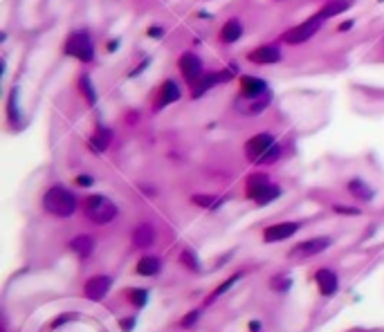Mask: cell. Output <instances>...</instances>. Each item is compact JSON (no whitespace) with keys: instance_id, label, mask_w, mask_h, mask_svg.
<instances>
[{"instance_id":"obj_7","label":"cell","mask_w":384,"mask_h":332,"mask_svg":"<svg viewBox=\"0 0 384 332\" xmlns=\"http://www.w3.org/2000/svg\"><path fill=\"white\" fill-rule=\"evenodd\" d=\"M245 58H247V63L256 65V68H272V65L281 63L283 52L277 43H261L254 50H250L245 54Z\"/></svg>"},{"instance_id":"obj_22","label":"cell","mask_w":384,"mask_h":332,"mask_svg":"<svg viewBox=\"0 0 384 332\" xmlns=\"http://www.w3.org/2000/svg\"><path fill=\"white\" fill-rule=\"evenodd\" d=\"M79 90L83 92L85 101H88L90 105L97 101V92H95V88H92V81H90L88 74H81V77H79Z\"/></svg>"},{"instance_id":"obj_4","label":"cell","mask_w":384,"mask_h":332,"mask_svg":"<svg viewBox=\"0 0 384 332\" xmlns=\"http://www.w3.org/2000/svg\"><path fill=\"white\" fill-rule=\"evenodd\" d=\"M245 193L252 202L263 206V204H270V202L277 200L279 195H281V189H279L277 184H272L265 173H254L247 178Z\"/></svg>"},{"instance_id":"obj_21","label":"cell","mask_w":384,"mask_h":332,"mask_svg":"<svg viewBox=\"0 0 384 332\" xmlns=\"http://www.w3.org/2000/svg\"><path fill=\"white\" fill-rule=\"evenodd\" d=\"M160 272V260L155 256H144V258L137 263V274L142 276H155Z\"/></svg>"},{"instance_id":"obj_2","label":"cell","mask_w":384,"mask_h":332,"mask_svg":"<svg viewBox=\"0 0 384 332\" xmlns=\"http://www.w3.org/2000/svg\"><path fill=\"white\" fill-rule=\"evenodd\" d=\"M43 209L54 218H70L77 211V195L61 184H54L43 195Z\"/></svg>"},{"instance_id":"obj_1","label":"cell","mask_w":384,"mask_h":332,"mask_svg":"<svg viewBox=\"0 0 384 332\" xmlns=\"http://www.w3.org/2000/svg\"><path fill=\"white\" fill-rule=\"evenodd\" d=\"M63 54L70 58H77V61H81L85 65L92 63L97 54V45H95V36L90 34V29H85V27L72 29L63 41Z\"/></svg>"},{"instance_id":"obj_3","label":"cell","mask_w":384,"mask_h":332,"mask_svg":"<svg viewBox=\"0 0 384 332\" xmlns=\"http://www.w3.org/2000/svg\"><path fill=\"white\" fill-rule=\"evenodd\" d=\"M83 213L95 225H108V222H112L117 218L119 209L110 198H106L102 193H95V195H88L83 200Z\"/></svg>"},{"instance_id":"obj_24","label":"cell","mask_w":384,"mask_h":332,"mask_svg":"<svg viewBox=\"0 0 384 332\" xmlns=\"http://www.w3.org/2000/svg\"><path fill=\"white\" fill-rule=\"evenodd\" d=\"M128 299H130V303H133L135 307H144L149 294H146L144 290H130V292H128Z\"/></svg>"},{"instance_id":"obj_8","label":"cell","mask_w":384,"mask_h":332,"mask_svg":"<svg viewBox=\"0 0 384 332\" xmlns=\"http://www.w3.org/2000/svg\"><path fill=\"white\" fill-rule=\"evenodd\" d=\"M274 144L277 142H274L272 132H258V135H254V137H250L245 142V157L250 159V162L258 164V159H261Z\"/></svg>"},{"instance_id":"obj_35","label":"cell","mask_w":384,"mask_h":332,"mask_svg":"<svg viewBox=\"0 0 384 332\" xmlns=\"http://www.w3.org/2000/svg\"><path fill=\"white\" fill-rule=\"evenodd\" d=\"M279 2H283V0H279Z\"/></svg>"},{"instance_id":"obj_30","label":"cell","mask_w":384,"mask_h":332,"mask_svg":"<svg viewBox=\"0 0 384 332\" xmlns=\"http://www.w3.org/2000/svg\"><path fill=\"white\" fill-rule=\"evenodd\" d=\"M149 36H153V38H162L164 36V25H153L149 29Z\"/></svg>"},{"instance_id":"obj_20","label":"cell","mask_w":384,"mask_h":332,"mask_svg":"<svg viewBox=\"0 0 384 332\" xmlns=\"http://www.w3.org/2000/svg\"><path fill=\"white\" fill-rule=\"evenodd\" d=\"M70 249H72L79 258H88L92 254V249H95V240H92L90 236H77L70 240Z\"/></svg>"},{"instance_id":"obj_6","label":"cell","mask_w":384,"mask_h":332,"mask_svg":"<svg viewBox=\"0 0 384 332\" xmlns=\"http://www.w3.org/2000/svg\"><path fill=\"white\" fill-rule=\"evenodd\" d=\"M178 72H180V77L184 81H187L189 85H196L198 81L203 79L205 74V61L200 56H198L196 52H182L180 56H178Z\"/></svg>"},{"instance_id":"obj_28","label":"cell","mask_w":384,"mask_h":332,"mask_svg":"<svg viewBox=\"0 0 384 332\" xmlns=\"http://www.w3.org/2000/svg\"><path fill=\"white\" fill-rule=\"evenodd\" d=\"M238 279H240V274H236V276H231V279H227V281H225V283L218 287V290L213 292V296H220V294H223V292H227V290H230V287H231V285H234ZM213 296H211V299H213Z\"/></svg>"},{"instance_id":"obj_33","label":"cell","mask_w":384,"mask_h":332,"mask_svg":"<svg viewBox=\"0 0 384 332\" xmlns=\"http://www.w3.org/2000/svg\"><path fill=\"white\" fill-rule=\"evenodd\" d=\"M133 326H135V319L130 316V319H122V330L124 332H130L133 330Z\"/></svg>"},{"instance_id":"obj_10","label":"cell","mask_w":384,"mask_h":332,"mask_svg":"<svg viewBox=\"0 0 384 332\" xmlns=\"http://www.w3.org/2000/svg\"><path fill=\"white\" fill-rule=\"evenodd\" d=\"M238 85L240 97H245V99H258V97L267 95V81L256 74H240Z\"/></svg>"},{"instance_id":"obj_16","label":"cell","mask_w":384,"mask_h":332,"mask_svg":"<svg viewBox=\"0 0 384 332\" xmlns=\"http://www.w3.org/2000/svg\"><path fill=\"white\" fill-rule=\"evenodd\" d=\"M315 281H317V287H319V292L324 296H333L337 292V276L331 269H319L315 274Z\"/></svg>"},{"instance_id":"obj_29","label":"cell","mask_w":384,"mask_h":332,"mask_svg":"<svg viewBox=\"0 0 384 332\" xmlns=\"http://www.w3.org/2000/svg\"><path fill=\"white\" fill-rule=\"evenodd\" d=\"M335 211L337 213H344V216H358L359 209H353V206H346V204H335Z\"/></svg>"},{"instance_id":"obj_18","label":"cell","mask_w":384,"mask_h":332,"mask_svg":"<svg viewBox=\"0 0 384 332\" xmlns=\"http://www.w3.org/2000/svg\"><path fill=\"white\" fill-rule=\"evenodd\" d=\"M110 142H112V130L110 128H103V126H99L95 132H92V137H90V148L92 151H97V153H103L108 146H110Z\"/></svg>"},{"instance_id":"obj_5","label":"cell","mask_w":384,"mask_h":332,"mask_svg":"<svg viewBox=\"0 0 384 332\" xmlns=\"http://www.w3.org/2000/svg\"><path fill=\"white\" fill-rule=\"evenodd\" d=\"M324 23H326L324 18H321L319 14H315V16L306 18V21L297 23L294 27L285 29V32L281 34V43H285V45H292V48H294V45H304V43H308L310 38L319 32Z\"/></svg>"},{"instance_id":"obj_32","label":"cell","mask_w":384,"mask_h":332,"mask_svg":"<svg viewBox=\"0 0 384 332\" xmlns=\"http://www.w3.org/2000/svg\"><path fill=\"white\" fill-rule=\"evenodd\" d=\"M92 182H95V179H92L90 175H79V178H77V184L79 186H90Z\"/></svg>"},{"instance_id":"obj_13","label":"cell","mask_w":384,"mask_h":332,"mask_svg":"<svg viewBox=\"0 0 384 332\" xmlns=\"http://www.w3.org/2000/svg\"><path fill=\"white\" fill-rule=\"evenodd\" d=\"M299 222H277V225H270V227L263 231V240L265 243H279V240H285V238L294 236L299 231Z\"/></svg>"},{"instance_id":"obj_23","label":"cell","mask_w":384,"mask_h":332,"mask_svg":"<svg viewBox=\"0 0 384 332\" xmlns=\"http://www.w3.org/2000/svg\"><path fill=\"white\" fill-rule=\"evenodd\" d=\"M180 263H182V265H187V267L191 269V272H198V269H200V263H198V258L193 256L191 249H184V252L180 254Z\"/></svg>"},{"instance_id":"obj_9","label":"cell","mask_w":384,"mask_h":332,"mask_svg":"<svg viewBox=\"0 0 384 332\" xmlns=\"http://www.w3.org/2000/svg\"><path fill=\"white\" fill-rule=\"evenodd\" d=\"M182 99V88L176 79H164L162 85L155 92V101H153V110H162L166 105L176 103V101Z\"/></svg>"},{"instance_id":"obj_11","label":"cell","mask_w":384,"mask_h":332,"mask_svg":"<svg viewBox=\"0 0 384 332\" xmlns=\"http://www.w3.org/2000/svg\"><path fill=\"white\" fill-rule=\"evenodd\" d=\"M243 32H245L243 21L234 16V18H227V21H225L223 25L218 27V34H216V38H218L220 45H234L236 41H240V38H243Z\"/></svg>"},{"instance_id":"obj_31","label":"cell","mask_w":384,"mask_h":332,"mask_svg":"<svg viewBox=\"0 0 384 332\" xmlns=\"http://www.w3.org/2000/svg\"><path fill=\"white\" fill-rule=\"evenodd\" d=\"M198 312H191V314H187L184 316V319H182V328H189V326H193V323H196V319H198Z\"/></svg>"},{"instance_id":"obj_15","label":"cell","mask_w":384,"mask_h":332,"mask_svg":"<svg viewBox=\"0 0 384 332\" xmlns=\"http://www.w3.org/2000/svg\"><path fill=\"white\" fill-rule=\"evenodd\" d=\"M351 7H353V0H328L317 14H319L324 21H331V18H335V16L346 14Z\"/></svg>"},{"instance_id":"obj_12","label":"cell","mask_w":384,"mask_h":332,"mask_svg":"<svg viewBox=\"0 0 384 332\" xmlns=\"http://www.w3.org/2000/svg\"><path fill=\"white\" fill-rule=\"evenodd\" d=\"M331 247V238H310V240H304V243H299L297 247L290 252L292 258H310V256H317L321 254L324 249Z\"/></svg>"},{"instance_id":"obj_27","label":"cell","mask_w":384,"mask_h":332,"mask_svg":"<svg viewBox=\"0 0 384 332\" xmlns=\"http://www.w3.org/2000/svg\"><path fill=\"white\" fill-rule=\"evenodd\" d=\"M272 287L279 292H285L290 287V279H285V276H274L272 279Z\"/></svg>"},{"instance_id":"obj_25","label":"cell","mask_w":384,"mask_h":332,"mask_svg":"<svg viewBox=\"0 0 384 332\" xmlns=\"http://www.w3.org/2000/svg\"><path fill=\"white\" fill-rule=\"evenodd\" d=\"M191 200H193V204H198V206H207V209H213V206L218 204L216 195H193Z\"/></svg>"},{"instance_id":"obj_19","label":"cell","mask_w":384,"mask_h":332,"mask_svg":"<svg viewBox=\"0 0 384 332\" xmlns=\"http://www.w3.org/2000/svg\"><path fill=\"white\" fill-rule=\"evenodd\" d=\"M348 193L353 195V198H358V200H362V202H368V200H373V189L364 182V179H359V178H355V179H351L348 182Z\"/></svg>"},{"instance_id":"obj_14","label":"cell","mask_w":384,"mask_h":332,"mask_svg":"<svg viewBox=\"0 0 384 332\" xmlns=\"http://www.w3.org/2000/svg\"><path fill=\"white\" fill-rule=\"evenodd\" d=\"M110 290V279L108 276H92L85 281V296L90 301H102Z\"/></svg>"},{"instance_id":"obj_34","label":"cell","mask_w":384,"mask_h":332,"mask_svg":"<svg viewBox=\"0 0 384 332\" xmlns=\"http://www.w3.org/2000/svg\"><path fill=\"white\" fill-rule=\"evenodd\" d=\"M353 25H355V23H353V21H346V23H341V25L337 27V32H348V29H351Z\"/></svg>"},{"instance_id":"obj_26","label":"cell","mask_w":384,"mask_h":332,"mask_svg":"<svg viewBox=\"0 0 384 332\" xmlns=\"http://www.w3.org/2000/svg\"><path fill=\"white\" fill-rule=\"evenodd\" d=\"M279 157H281V148H279L277 144H274V146L270 148V151H267V153L263 155L261 159H258V164H265V166H267V164H274Z\"/></svg>"},{"instance_id":"obj_17","label":"cell","mask_w":384,"mask_h":332,"mask_svg":"<svg viewBox=\"0 0 384 332\" xmlns=\"http://www.w3.org/2000/svg\"><path fill=\"white\" fill-rule=\"evenodd\" d=\"M155 240V229L151 227L149 222H142V225H137L133 231V245L137 249H146L151 247Z\"/></svg>"}]
</instances>
